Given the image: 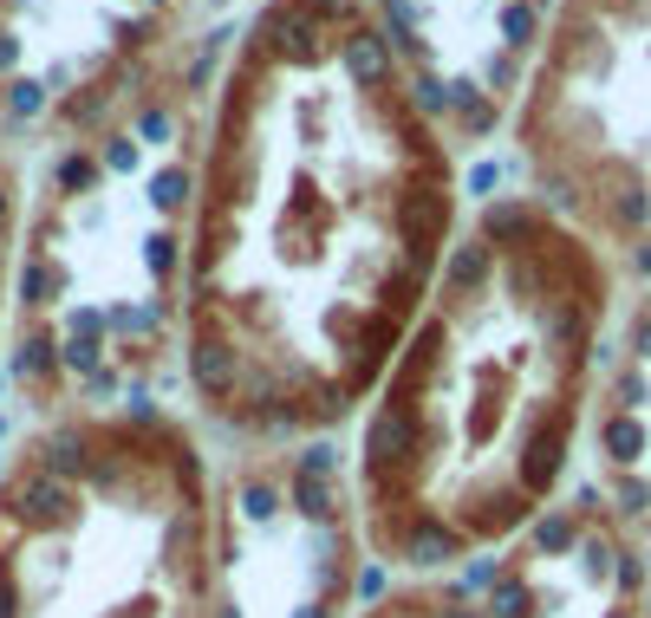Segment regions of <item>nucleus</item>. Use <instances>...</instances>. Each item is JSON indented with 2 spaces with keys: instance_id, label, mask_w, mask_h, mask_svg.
I'll return each mask as SVG.
<instances>
[{
  "instance_id": "obj_1",
  "label": "nucleus",
  "mask_w": 651,
  "mask_h": 618,
  "mask_svg": "<svg viewBox=\"0 0 651 618\" xmlns=\"http://www.w3.org/2000/svg\"><path fill=\"white\" fill-rule=\"evenodd\" d=\"M189 378H196V391L209 404H228L241 391V351L228 339H216V333H203V339L189 345Z\"/></svg>"
},
{
  "instance_id": "obj_2",
  "label": "nucleus",
  "mask_w": 651,
  "mask_h": 618,
  "mask_svg": "<svg viewBox=\"0 0 651 618\" xmlns=\"http://www.w3.org/2000/svg\"><path fill=\"white\" fill-rule=\"evenodd\" d=\"M365 618H489V606H469L463 593H398Z\"/></svg>"
},
{
  "instance_id": "obj_3",
  "label": "nucleus",
  "mask_w": 651,
  "mask_h": 618,
  "mask_svg": "<svg viewBox=\"0 0 651 618\" xmlns=\"http://www.w3.org/2000/svg\"><path fill=\"white\" fill-rule=\"evenodd\" d=\"M346 66H352L359 85L384 91V85H391V46H384V33H352V40H346Z\"/></svg>"
},
{
  "instance_id": "obj_4",
  "label": "nucleus",
  "mask_w": 651,
  "mask_h": 618,
  "mask_svg": "<svg viewBox=\"0 0 651 618\" xmlns=\"http://www.w3.org/2000/svg\"><path fill=\"white\" fill-rule=\"evenodd\" d=\"M606 456H612L619 469H632V463L645 456V430H639L632 416H612V423H606Z\"/></svg>"
},
{
  "instance_id": "obj_5",
  "label": "nucleus",
  "mask_w": 651,
  "mask_h": 618,
  "mask_svg": "<svg viewBox=\"0 0 651 618\" xmlns=\"http://www.w3.org/2000/svg\"><path fill=\"white\" fill-rule=\"evenodd\" d=\"M502 33H508V46H528V40H534V7H508Z\"/></svg>"
}]
</instances>
